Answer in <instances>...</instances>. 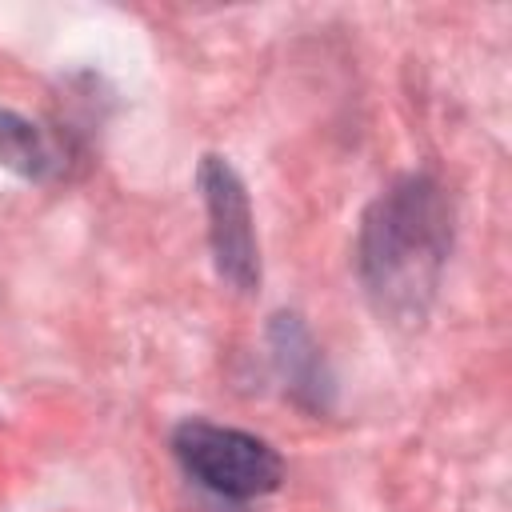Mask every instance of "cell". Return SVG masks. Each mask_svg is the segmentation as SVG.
I'll return each mask as SVG.
<instances>
[{
    "label": "cell",
    "mask_w": 512,
    "mask_h": 512,
    "mask_svg": "<svg viewBox=\"0 0 512 512\" xmlns=\"http://www.w3.org/2000/svg\"><path fill=\"white\" fill-rule=\"evenodd\" d=\"M264 340H268L272 372L284 384V396L312 416H328L336 408V372L320 340L312 336L308 320L292 308H280L268 316Z\"/></svg>",
    "instance_id": "cell-4"
},
{
    "label": "cell",
    "mask_w": 512,
    "mask_h": 512,
    "mask_svg": "<svg viewBox=\"0 0 512 512\" xmlns=\"http://www.w3.org/2000/svg\"><path fill=\"white\" fill-rule=\"evenodd\" d=\"M196 188L208 216V248H212L216 276L232 292L252 296L260 288V240H256L244 176L232 168L228 156L208 152L196 168Z\"/></svg>",
    "instance_id": "cell-3"
},
{
    "label": "cell",
    "mask_w": 512,
    "mask_h": 512,
    "mask_svg": "<svg viewBox=\"0 0 512 512\" xmlns=\"http://www.w3.org/2000/svg\"><path fill=\"white\" fill-rule=\"evenodd\" d=\"M452 252V200L428 172H404L360 216L356 276L372 312L416 328L436 304Z\"/></svg>",
    "instance_id": "cell-1"
},
{
    "label": "cell",
    "mask_w": 512,
    "mask_h": 512,
    "mask_svg": "<svg viewBox=\"0 0 512 512\" xmlns=\"http://www.w3.org/2000/svg\"><path fill=\"white\" fill-rule=\"evenodd\" d=\"M168 444L180 472L220 504L260 500L284 484V456L256 432L188 416Z\"/></svg>",
    "instance_id": "cell-2"
},
{
    "label": "cell",
    "mask_w": 512,
    "mask_h": 512,
    "mask_svg": "<svg viewBox=\"0 0 512 512\" xmlns=\"http://www.w3.org/2000/svg\"><path fill=\"white\" fill-rule=\"evenodd\" d=\"M0 168H8L20 180L48 184L64 176L68 160H64V148L36 120L12 108H0Z\"/></svg>",
    "instance_id": "cell-5"
}]
</instances>
